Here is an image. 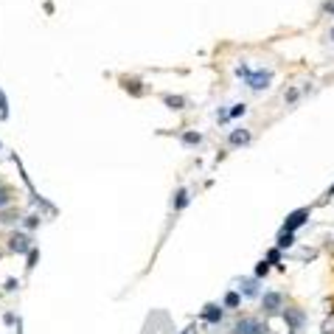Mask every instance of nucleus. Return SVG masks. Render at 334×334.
Wrapping results in <instances>:
<instances>
[{
    "instance_id": "nucleus-1",
    "label": "nucleus",
    "mask_w": 334,
    "mask_h": 334,
    "mask_svg": "<svg viewBox=\"0 0 334 334\" xmlns=\"http://www.w3.org/2000/svg\"><path fill=\"white\" fill-rule=\"evenodd\" d=\"M233 334H264V323L256 317H244L233 326Z\"/></svg>"
},
{
    "instance_id": "nucleus-2",
    "label": "nucleus",
    "mask_w": 334,
    "mask_h": 334,
    "mask_svg": "<svg viewBox=\"0 0 334 334\" xmlns=\"http://www.w3.org/2000/svg\"><path fill=\"white\" fill-rule=\"evenodd\" d=\"M306 219H309V211H306V208H298V211H292V214L284 219V231H286V233H295L300 225L306 222Z\"/></svg>"
},
{
    "instance_id": "nucleus-3",
    "label": "nucleus",
    "mask_w": 334,
    "mask_h": 334,
    "mask_svg": "<svg viewBox=\"0 0 334 334\" xmlns=\"http://www.w3.org/2000/svg\"><path fill=\"white\" fill-rule=\"evenodd\" d=\"M261 303H264L267 315H278V312H281V303H284V295H281V292H267Z\"/></svg>"
},
{
    "instance_id": "nucleus-4",
    "label": "nucleus",
    "mask_w": 334,
    "mask_h": 334,
    "mask_svg": "<svg viewBox=\"0 0 334 334\" xmlns=\"http://www.w3.org/2000/svg\"><path fill=\"white\" fill-rule=\"evenodd\" d=\"M28 244H31V239H28L26 233H11V239H9L11 253H28Z\"/></svg>"
},
{
    "instance_id": "nucleus-5",
    "label": "nucleus",
    "mask_w": 334,
    "mask_h": 334,
    "mask_svg": "<svg viewBox=\"0 0 334 334\" xmlns=\"http://www.w3.org/2000/svg\"><path fill=\"white\" fill-rule=\"evenodd\" d=\"M270 70H256V73H250L247 76V82H250V87H253V90H264L267 85H270Z\"/></svg>"
},
{
    "instance_id": "nucleus-6",
    "label": "nucleus",
    "mask_w": 334,
    "mask_h": 334,
    "mask_svg": "<svg viewBox=\"0 0 334 334\" xmlns=\"http://www.w3.org/2000/svg\"><path fill=\"white\" fill-rule=\"evenodd\" d=\"M225 317V306H216V303H208L205 309H202V320H208V323H219Z\"/></svg>"
},
{
    "instance_id": "nucleus-7",
    "label": "nucleus",
    "mask_w": 334,
    "mask_h": 334,
    "mask_svg": "<svg viewBox=\"0 0 334 334\" xmlns=\"http://www.w3.org/2000/svg\"><path fill=\"white\" fill-rule=\"evenodd\" d=\"M284 317H286V326H289V329H300V326L306 323V315H303L300 309H286Z\"/></svg>"
},
{
    "instance_id": "nucleus-8",
    "label": "nucleus",
    "mask_w": 334,
    "mask_h": 334,
    "mask_svg": "<svg viewBox=\"0 0 334 334\" xmlns=\"http://www.w3.org/2000/svg\"><path fill=\"white\" fill-rule=\"evenodd\" d=\"M228 141H231V146H244V143H250V132L247 129H233Z\"/></svg>"
},
{
    "instance_id": "nucleus-9",
    "label": "nucleus",
    "mask_w": 334,
    "mask_h": 334,
    "mask_svg": "<svg viewBox=\"0 0 334 334\" xmlns=\"http://www.w3.org/2000/svg\"><path fill=\"white\" fill-rule=\"evenodd\" d=\"M241 295H247V298H256L258 295V278H247V281H241Z\"/></svg>"
},
{
    "instance_id": "nucleus-10",
    "label": "nucleus",
    "mask_w": 334,
    "mask_h": 334,
    "mask_svg": "<svg viewBox=\"0 0 334 334\" xmlns=\"http://www.w3.org/2000/svg\"><path fill=\"white\" fill-rule=\"evenodd\" d=\"M11 199H14L11 189H9V186H3V183H0V211H6V208L11 205Z\"/></svg>"
},
{
    "instance_id": "nucleus-11",
    "label": "nucleus",
    "mask_w": 334,
    "mask_h": 334,
    "mask_svg": "<svg viewBox=\"0 0 334 334\" xmlns=\"http://www.w3.org/2000/svg\"><path fill=\"white\" fill-rule=\"evenodd\" d=\"M186 205H189V191H186V189H180L177 194H174V208L180 211V208H186Z\"/></svg>"
},
{
    "instance_id": "nucleus-12",
    "label": "nucleus",
    "mask_w": 334,
    "mask_h": 334,
    "mask_svg": "<svg viewBox=\"0 0 334 334\" xmlns=\"http://www.w3.org/2000/svg\"><path fill=\"white\" fill-rule=\"evenodd\" d=\"M292 241H295V236H292V233H286V231H281V236H278V247L286 250V247L292 244Z\"/></svg>"
},
{
    "instance_id": "nucleus-13",
    "label": "nucleus",
    "mask_w": 334,
    "mask_h": 334,
    "mask_svg": "<svg viewBox=\"0 0 334 334\" xmlns=\"http://www.w3.org/2000/svg\"><path fill=\"white\" fill-rule=\"evenodd\" d=\"M222 306L225 309H236V306H239V292H228V298H225Z\"/></svg>"
},
{
    "instance_id": "nucleus-14",
    "label": "nucleus",
    "mask_w": 334,
    "mask_h": 334,
    "mask_svg": "<svg viewBox=\"0 0 334 334\" xmlns=\"http://www.w3.org/2000/svg\"><path fill=\"white\" fill-rule=\"evenodd\" d=\"M163 101L169 104V107H174V110H180V107H186V101H183L180 95H166V98H163Z\"/></svg>"
},
{
    "instance_id": "nucleus-15",
    "label": "nucleus",
    "mask_w": 334,
    "mask_h": 334,
    "mask_svg": "<svg viewBox=\"0 0 334 334\" xmlns=\"http://www.w3.org/2000/svg\"><path fill=\"white\" fill-rule=\"evenodd\" d=\"M183 143H189V146H197V143H202V138H199L197 132H186V135H183Z\"/></svg>"
},
{
    "instance_id": "nucleus-16",
    "label": "nucleus",
    "mask_w": 334,
    "mask_h": 334,
    "mask_svg": "<svg viewBox=\"0 0 334 334\" xmlns=\"http://www.w3.org/2000/svg\"><path fill=\"white\" fill-rule=\"evenodd\" d=\"M267 273H270V261H261V264L256 267V278H264Z\"/></svg>"
},
{
    "instance_id": "nucleus-17",
    "label": "nucleus",
    "mask_w": 334,
    "mask_h": 334,
    "mask_svg": "<svg viewBox=\"0 0 334 334\" xmlns=\"http://www.w3.org/2000/svg\"><path fill=\"white\" fill-rule=\"evenodd\" d=\"M127 90H129V93H143V87H141V82H127Z\"/></svg>"
},
{
    "instance_id": "nucleus-18",
    "label": "nucleus",
    "mask_w": 334,
    "mask_h": 334,
    "mask_svg": "<svg viewBox=\"0 0 334 334\" xmlns=\"http://www.w3.org/2000/svg\"><path fill=\"white\" fill-rule=\"evenodd\" d=\"M244 110H247L244 104H236V107H233V110H231V115H233V118H239V115H241V112H244Z\"/></svg>"
},
{
    "instance_id": "nucleus-19",
    "label": "nucleus",
    "mask_w": 334,
    "mask_h": 334,
    "mask_svg": "<svg viewBox=\"0 0 334 334\" xmlns=\"http://www.w3.org/2000/svg\"><path fill=\"white\" fill-rule=\"evenodd\" d=\"M323 334H334V320H326V326H323Z\"/></svg>"
},
{
    "instance_id": "nucleus-20",
    "label": "nucleus",
    "mask_w": 334,
    "mask_h": 334,
    "mask_svg": "<svg viewBox=\"0 0 334 334\" xmlns=\"http://www.w3.org/2000/svg\"><path fill=\"white\" fill-rule=\"evenodd\" d=\"M34 261H37V250H31V253H28V270L34 267Z\"/></svg>"
},
{
    "instance_id": "nucleus-21",
    "label": "nucleus",
    "mask_w": 334,
    "mask_h": 334,
    "mask_svg": "<svg viewBox=\"0 0 334 334\" xmlns=\"http://www.w3.org/2000/svg\"><path fill=\"white\" fill-rule=\"evenodd\" d=\"M26 228H37V216H28V219H26Z\"/></svg>"
},
{
    "instance_id": "nucleus-22",
    "label": "nucleus",
    "mask_w": 334,
    "mask_h": 334,
    "mask_svg": "<svg viewBox=\"0 0 334 334\" xmlns=\"http://www.w3.org/2000/svg\"><path fill=\"white\" fill-rule=\"evenodd\" d=\"M0 112H6V95L0 93Z\"/></svg>"
},
{
    "instance_id": "nucleus-23",
    "label": "nucleus",
    "mask_w": 334,
    "mask_h": 334,
    "mask_svg": "<svg viewBox=\"0 0 334 334\" xmlns=\"http://www.w3.org/2000/svg\"><path fill=\"white\" fill-rule=\"evenodd\" d=\"M326 11H329V14H334V0H329V3H326Z\"/></svg>"
},
{
    "instance_id": "nucleus-24",
    "label": "nucleus",
    "mask_w": 334,
    "mask_h": 334,
    "mask_svg": "<svg viewBox=\"0 0 334 334\" xmlns=\"http://www.w3.org/2000/svg\"><path fill=\"white\" fill-rule=\"evenodd\" d=\"M332 194H334V186H332Z\"/></svg>"
},
{
    "instance_id": "nucleus-25",
    "label": "nucleus",
    "mask_w": 334,
    "mask_h": 334,
    "mask_svg": "<svg viewBox=\"0 0 334 334\" xmlns=\"http://www.w3.org/2000/svg\"><path fill=\"white\" fill-rule=\"evenodd\" d=\"M332 37H334V31H332Z\"/></svg>"
},
{
    "instance_id": "nucleus-26",
    "label": "nucleus",
    "mask_w": 334,
    "mask_h": 334,
    "mask_svg": "<svg viewBox=\"0 0 334 334\" xmlns=\"http://www.w3.org/2000/svg\"><path fill=\"white\" fill-rule=\"evenodd\" d=\"M0 149H3V146H0Z\"/></svg>"
},
{
    "instance_id": "nucleus-27",
    "label": "nucleus",
    "mask_w": 334,
    "mask_h": 334,
    "mask_svg": "<svg viewBox=\"0 0 334 334\" xmlns=\"http://www.w3.org/2000/svg\"><path fill=\"white\" fill-rule=\"evenodd\" d=\"M0 256H3V253H0Z\"/></svg>"
}]
</instances>
